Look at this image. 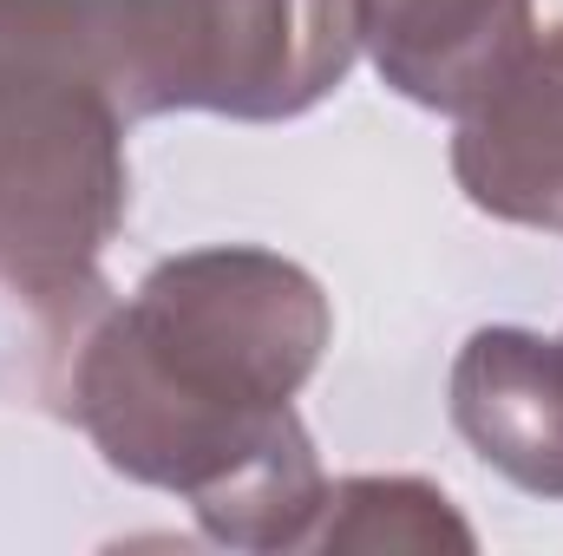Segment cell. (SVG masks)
Masks as SVG:
<instances>
[{
  "instance_id": "3957f363",
  "label": "cell",
  "mask_w": 563,
  "mask_h": 556,
  "mask_svg": "<svg viewBox=\"0 0 563 556\" xmlns=\"http://www.w3.org/2000/svg\"><path fill=\"white\" fill-rule=\"evenodd\" d=\"M354 0H144V119H295L354 66Z\"/></svg>"
},
{
  "instance_id": "52a82bcc",
  "label": "cell",
  "mask_w": 563,
  "mask_h": 556,
  "mask_svg": "<svg viewBox=\"0 0 563 556\" xmlns=\"http://www.w3.org/2000/svg\"><path fill=\"white\" fill-rule=\"evenodd\" d=\"M308 551H472V531L420 478H341L321 498Z\"/></svg>"
},
{
  "instance_id": "7a4b0ae2",
  "label": "cell",
  "mask_w": 563,
  "mask_h": 556,
  "mask_svg": "<svg viewBox=\"0 0 563 556\" xmlns=\"http://www.w3.org/2000/svg\"><path fill=\"white\" fill-rule=\"evenodd\" d=\"M132 119L144 0H0V294L59 341L66 367L106 321L99 256L125 223Z\"/></svg>"
},
{
  "instance_id": "8992f818",
  "label": "cell",
  "mask_w": 563,
  "mask_h": 556,
  "mask_svg": "<svg viewBox=\"0 0 563 556\" xmlns=\"http://www.w3.org/2000/svg\"><path fill=\"white\" fill-rule=\"evenodd\" d=\"M452 419L518 491L563 498V341L478 327L452 367Z\"/></svg>"
},
{
  "instance_id": "277c9868",
  "label": "cell",
  "mask_w": 563,
  "mask_h": 556,
  "mask_svg": "<svg viewBox=\"0 0 563 556\" xmlns=\"http://www.w3.org/2000/svg\"><path fill=\"white\" fill-rule=\"evenodd\" d=\"M452 170L478 210L563 230V26L538 33L525 59L459 112Z\"/></svg>"
},
{
  "instance_id": "6da1fadb",
  "label": "cell",
  "mask_w": 563,
  "mask_h": 556,
  "mask_svg": "<svg viewBox=\"0 0 563 556\" xmlns=\"http://www.w3.org/2000/svg\"><path fill=\"white\" fill-rule=\"evenodd\" d=\"M328 294L269 249H190L86 334L59 413L112 471L177 491L230 551H308L328 478L295 419Z\"/></svg>"
},
{
  "instance_id": "5b68a950",
  "label": "cell",
  "mask_w": 563,
  "mask_h": 556,
  "mask_svg": "<svg viewBox=\"0 0 563 556\" xmlns=\"http://www.w3.org/2000/svg\"><path fill=\"white\" fill-rule=\"evenodd\" d=\"M354 40L413 105L465 112L525 59L538 20L531 0H354Z\"/></svg>"
}]
</instances>
